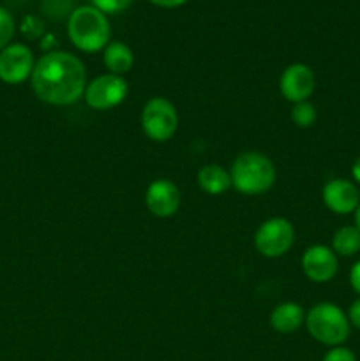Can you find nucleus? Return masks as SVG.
I'll return each instance as SVG.
<instances>
[{
  "label": "nucleus",
  "instance_id": "nucleus-10",
  "mask_svg": "<svg viewBox=\"0 0 360 361\" xmlns=\"http://www.w3.org/2000/svg\"><path fill=\"white\" fill-rule=\"evenodd\" d=\"M314 87H316V78H314L313 69L306 63H292L286 67L279 80V90L286 101L302 102L313 95Z\"/></svg>",
  "mask_w": 360,
  "mask_h": 361
},
{
  "label": "nucleus",
  "instance_id": "nucleus-26",
  "mask_svg": "<svg viewBox=\"0 0 360 361\" xmlns=\"http://www.w3.org/2000/svg\"><path fill=\"white\" fill-rule=\"evenodd\" d=\"M353 215H355V226L360 229V204H359V207H356L355 214H353Z\"/></svg>",
  "mask_w": 360,
  "mask_h": 361
},
{
  "label": "nucleus",
  "instance_id": "nucleus-15",
  "mask_svg": "<svg viewBox=\"0 0 360 361\" xmlns=\"http://www.w3.org/2000/svg\"><path fill=\"white\" fill-rule=\"evenodd\" d=\"M198 183H200L203 192L217 196V194L226 192L232 187V176L219 164H207L198 173Z\"/></svg>",
  "mask_w": 360,
  "mask_h": 361
},
{
  "label": "nucleus",
  "instance_id": "nucleus-1",
  "mask_svg": "<svg viewBox=\"0 0 360 361\" xmlns=\"http://www.w3.org/2000/svg\"><path fill=\"white\" fill-rule=\"evenodd\" d=\"M32 90L39 101L53 106L74 104L87 88V71L76 55L49 51L35 62Z\"/></svg>",
  "mask_w": 360,
  "mask_h": 361
},
{
  "label": "nucleus",
  "instance_id": "nucleus-2",
  "mask_svg": "<svg viewBox=\"0 0 360 361\" xmlns=\"http://www.w3.org/2000/svg\"><path fill=\"white\" fill-rule=\"evenodd\" d=\"M67 35L78 49L87 53L104 49L109 44V21L94 6H80L67 20Z\"/></svg>",
  "mask_w": 360,
  "mask_h": 361
},
{
  "label": "nucleus",
  "instance_id": "nucleus-12",
  "mask_svg": "<svg viewBox=\"0 0 360 361\" xmlns=\"http://www.w3.org/2000/svg\"><path fill=\"white\" fill-rule=\"evenodd\" d=\"M180 201H182L180 189L172 180L166 178L154 180L145 192V204L148 212L161 219L175 215L180 208Z\"/></svg>",
  "mask_w": 360,
  "mask_h": 361
},
{
  "label": "nucleus",
  "instance_id": "nucleus-17",
  "mask_svg": "<svg viewBox=\"0 0 360 361\" xmlns=\"http://www.w3.org/2000/svg\"><path fill=\"white\" fill-rule=\"evenodd\" d=\"M318 118V111L314 108V104H311L309 101H302L293 104L292 109V120L296 127L300 129H309L314 126Z\"/></svg>",
  "mask_w": 360,
  "mask_h": 361
},
{
  "label": "nucleus",
  "instance_id": "nucleus-7",
  "mask_svg": "<svg viewBox=\"0 0 360 361\" xmlns=\"http://www.w3.org/2000/svg\"><path fill=\"white\" fill-rule=\"evenodd\" d=\"M127 90L129 88H127V81L124 80V76L108 73L94 78L90 83H87L83 97L92 109L104 111V109H112L122 104L127 97Z\"/></svg>",
  "mask_w": 360,
  "mask_h": 361
},
{
  "label": "nucleus",
  "instance_id": "nucleus-11",
  "mask_svg": "<svg viewBox=\"0 0 360 361\" xmlns=\"http://www.w3.org/2000/svg\"><path fill=\"white\" fill-rule=\"evenodd\" d=\"M321 200L332 214L349 215L355 214L356 207L360 204V190L352 180L334 178L325 183Z\"/></svg>",
  "mask_w": 360,
  "mask_h": 361
},
{
  "label": "nucleus",
  "instance_id": "nucleus-3",
  "mask_svg": "<svg viewBox=\"0 0 360 361\" xmlns=\"http://www.w3.org/2000/svg\"><path fill=\"white\" fill-rule=\"evenodd\" d=\"M229 176L232 187H235L239 192L258 196L274 185L277 175L274 162L267 155L260 152H244L233 161Z\"/></svg>",
  "mask_w": 360,
  "mask_h": 361
},
{
  "label": "nucleus",
  "instance_id": "nucleus-8",
  "mask_svg": "<svg viewBox=\"0 0 360 361\" xmlns=\"http://www.w3.org/2000/svg\"><path fill=\"white\" fill-rule=\"evenodd\" d=\"M34 55L30 48L20 42L6 46L0 51V80L7 85H20L32 76Z\"/></svg>",
  "mask_w": 360,
  "mask_h": 361
},
{
  "label": "nucleus",
  "instance_id": "nucleus-25",
  "mask_svg": "<svg viewBox=\"0 0 360 361\" xmlns=\"http://www.w3.org/2000/svg\"><path fill=\"white\" fill-rule=\"evenodd\" d=\"M352 176H353V182L360 183V157H356L355 162H353Z\"/></svg>",
  "mask_w": 360,
  "mask_h": 361
},
{
  "label": "nucleus",
  "instance_id": "nucleus-18",
  "mask_svg": "<svg viewBox=\"0 0 360 361\" xmlns=\"http://www.w3.org/2000/svg\"><path fill=\"white\" fill-rule=\"evenodd\" d=\"M73 0H44L42 11H44L46 16L55 18V20H62V18L69 20L71 13L76 9V7H73Z\"/></svg>",
  "mask_w": 360,
  "mask_h": 361
},
{
  "label": "nucleus",
  "instance_id": "nucleus-22",
  "mask_svg": "<svg viewBox=\"0 0 360 361\" xmlns=\"http://www.w3.org/2000/svg\"><path fill=\"white\" fill-rule=\"evenodd\" d=\"M348 319H349V324H352V326H355L356 330H360V298L355 300V302L349 305Z\"/></svg>",
  "mask_w": 360,
  "mask_h": 361
},
{
  "label": "nucleus",
  "instance_id": "nucleus-4",
  "mask_svg": "<svg viewBox=\"0 0 360 361\" xmlns=\"http://www.w3.org/2000/svg\"><path fill=\"white\" fill-rule=\"evenodd\" d=\"M304 324L314 341L328 348H337L344 344L349 337V328H352L348 314L330 302H321L311 307L309 312L306 314Z\"/></svg>",
  "mask_w": 360,
  "mask_h": 361
},
{
  "label": "nucleus",
  "instance_id": "nucleus-16",
  "mask_svg": "<svg viewBox=\"0 0 360 361\" xmlns=\"http://www.w3.org/2000/svg\"><path fill=\"white\" fill-rule=\"evenodd\" d=\"M332 250L337 256L352 257L360 252V229L356 226H342L332 236Z\"/></svg>",
  "mask_w": 360,
  "mask_h": 361
},
{
  "label": "nucleus",
  "instance_id": "nucleus-24",
  "mask_svg": "<svg viewBox=\"0 0 360 361\" xmlns=\"http://www.w3.org/2000/svg\"><path fill=\"white\" fill-rule=\"evenodd\" d=\"M157 7H166V9H173V7H180L187 2V0H148Z\"/></svg>",
  "mask_w": 360,
  "mask_h": 361
},
{
  "label": "nucleus",
  "instance_id": "nucleus-14",
  "mask_svg": "<svg viewBox=\"0 0 360 361\" xmlns=\"http://www.w3.org/2000/svg\"><path fill=\"white\" fill-rule=\"evenodd\" d=\"M104 60L106 69L109 71V74H116V76H124L126 73H129L134 66V55L133 49L129 48L124 42H109L104 48Z\"/></svg>",
  "mask_w": 360,
  "mask_h": 361
},
{
  "label": "nucleus",
  "instance_id": "nucleus-19",
  "mask_svg": "<svg viewBox=\"0 0 360 361\" xmlns=\"http://www.w3.org/2000/svg\"><path fill=\"white\" fill-rule=\"evenodd\" d=\"M14 30H16V25H14L13 14L6 7H0V51L11 44Z\"/></svg>",
  "mask_w": 360,
  "mask_h": 361
},
{
  "label": "nucleus",
  "instance_id": "nucleus-9",
  "mask_svg": "<svg viewBox=\"0 0 360 361\" xmlns=\"http://www.w3.org/2000/svg\"><path fill=\"white\" fill-rule=\"evenodd\" d=\"M300 267H302L304 275L311 282L325 284V282H330L337 275V254L327 245H313L302 254Z\"/></svg>",
  "mask_w": 360,
  "mask_h": 361
},
{
  "label": "nucleus",
  "instance_id": "nucleus-6",
  "mask_svg": "<svg viewBox=\"0 0 360 361\" xmlns=\"http://www.w3.org/2000/svg\"><path fill=\"white\" fill-rule=\"evenodd\" d=\"M295 242V229L288 219L272 217L258 228L254 235L256 250L265 257H281Z\"/></svg>",
  "mask_w": 360,
  "mask_h": 361
},
{
  "label": "nucleus",
  "instance_id": "nucleus-13",
  "mask_svg": "<svg viewBox=\"0 0 360 361\" xmlns=\"http://www.w3.org/2000/svg\"><path fill=\"white\" fill-rule=\"evenodd\" d=\"M304 323H306V310L299 303H281L270 314V326L277 334H293Z\"/></svg>",
  "mask_w": 360,
  "mask_h": 361
},
{
  "label": "nucleus",
  "instance_id": "nucleus-23",
  "mask_svg": "<svg viewBox=\"0 0 360 361\" xmlns=\"http://www.w3.org/2000/svg\"><path fill=\"white\" fill-rule=\"evenodd\" d=\"M349 286L356 295H360V259L349 270Z\"/></svg>",
  "mask_w": 360,
  "mask_h": 361
},
{
  "label": "nucleus",
  "instance_id": "nucleus-20",
  "mask_svg": "<svg viewBox=\"0 0 360 361\" xmlns=\"http://www.w3.org/2000/svg\"><path fill=\"white\" fill-rule=\"evenodd\" d=\"M92 6L104 14H119L126 11L134 0H90Z\"/></svg>",
  "mask_w": 360,
  "mask_h": 361
},
{
  "label": "nucleus",
  "instance_id": "nucleus-5",
  "mask_svg": "<svg viewBox=\"0 0 360 361\" xmlns=\"http://www.w3.org/2000/svg\"><path fill=\"white\" fill-rule=\"evenodd\" d=\"M141 129L148 140L164 143L175 136L179 129V113L166 97H152L141 111Z\"/></svg>",
  "mask_w": 360,
  "mask_h": 361
},
{
  "label": "nucleus",
  "instance_id": "nucleus-21",
  "mask_svg": "<svg viewBox=\"0 0 360 361\" xmlns=\"http://www.w3.org/2000/svg\"><path fill=\"white\" fill-rule=\"evenodd\" d=\"M323 361H356V356L352 349L337 345V348H330V351H327Z\"/></svg>",
  "mask_w": 360,
  "mask_h": 361
}]
</instances>
